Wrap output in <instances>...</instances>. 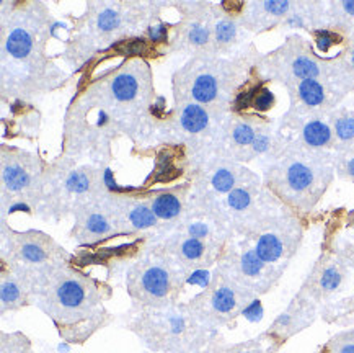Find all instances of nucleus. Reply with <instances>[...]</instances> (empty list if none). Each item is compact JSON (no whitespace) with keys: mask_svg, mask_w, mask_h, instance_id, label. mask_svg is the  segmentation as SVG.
Segmentation results:
<instances>
[{"mask_svg":"<svg viewBox=\"0 0 354 353\" xmlns=\"http://www.w3.org/2000/svg\"><path fill=\"white\" fill-rule=\"evenodd\" d=\"M155 97L154 72L144 56L128 53L116 66L93 69L67 105L60 156L108 167L119 137L139 146L150 136L158 116Z\"/></svg>","mask_w":354,"mask_h":353,"instance_id":"nucleus-1","label":"nucleus"},{"mask_svg":"<svg viewBox=\"0 0 354 353\" xmlns=\"http://www.w3.org/2000/svg\"><path fill=\"white\" fill-rule=\"evenodd\" d=\"M56 21L45 2L0 3V97L12 106H32L67 85L71 76L56 66L47 45Z\"/></svg>","mask_w":354,"mask_h":353,"instance_id":"nucleus-2","label":"nucleus"},{"mask_svg":"<svg viewBox=\"0 0 354 353\" xmlns=\"http://www.w3.org/2000/svg\"><path fill=\"white\" fill-rule=\"evenodd\" d=\"M113 286L72 262L56 265L33 278V306L47 316L62 342L85 345L113 324L106 303Z\"/></svg>","mask_w":354,"mask_h":353,"instance_id":"nucleus-3","label":"nucleus"},{"mask_svg":"<svg viewBox=\"0 0 354 353\" xmlns=\"http://www.w3.org/2000/svg\"><path fill=\"white\" fill-rule=\"evenodd\" d=\"M167 2H87L84 14L72 19L67 40L59 56L74 71L110 53H150L145 34L150 25L162 20Z\"/></svg>","mask_w":354,"mask_h":353,"instance_id":"nucleus-4","label":"nucleus"},{"mask_svg":"<svg viewBox=\"0 0 354 353\" xmlns=\"http://www.w3.org/2000/svg\"><path fill=\"white\" fill-rule=\"evenodd\" d=\"M123 326L152 353H201L219 337V332L194 319L187 303L163 309H129Z\"/></svg>","mask_w":354,"mask_h":353,"instance_id":"nucleus-5","label":"nucleus"},{"mask_svg":"<svg viewBox=\"0 0 354 353\" xmlns=\"http://www.w3.org/2000/svg\"><path fill=\"white\" fill-rule=\"evenodd\" d=\"M108 167L93 162H79L59 156L49 162L45 196L36 216L54 225L74 214L79 206L97 200L110 187Z\"/></svg>","mask_w":354,"mask_h":353,"instance_id":"nucleus-6","label":"nucleus"},{"mask_svg":"<svg viewBox=\"0 0 354 353\" xmlns=\"http://www.w3.org/2000/svg\"><path fill=\"white\" fill-rule=\"evenodd\" d=\"M235 59L207 54L189 58L172 76L174 105L200 103L215 110H231L237 95Z\"/></svg>","mask_w":354,"mask_h":353,"instance_id":"nucleus-7","label":"nucleus"},{"mask_svg":"<svg viewBox=\"0 0 354 353\" xmlns=\"http://www.w3.org/2000/svg\"><path fill=\"white\" fill-rule=\"evenodd\" d=\"M188 275L152 244L126 269L124 286L131 299L129 309H163L180 303Z\"/></svg>","mask_w":354,"mask_h":353,"instance_id":"nucleus-8","label":"nucleus"},{"mask_svg":"<svg viewBox=\"0 0 354 353\" xmlns=\"http://www.w3.org/2000/svg\"><path fill=\"white\" fill-rule=\"evenodd\" d=\"M49 162L19 146H0V219L15 211L36 214L45 196Z\"/></svg>","mask_w":354,"mask_h":353,"instance_id":"nucleus-9","label":"nucleus"},{"mask_svg":"<svg viewBox=\"0 0 354 353\" xmlns=\"http://www.w3.org/2000/svg\"><path fill=\"white\" fill-rule=\"evenodd\" d=\"M74 260V253L62 247L53 236L40 229L16 231L0 219V262L2 266L28 273H38L56 265Z\"/></svg>","mask_w":354,"mask_h":353,"instance_id":"nucleus-10","label":"nucleus"},{"mask_svg":"<svg viewBox=\"0 0 354 353\" xmlns=\"http://www.w3.org/2000/svg\"><path fill=\"white\" fill-rule=\"evenodd\" d=\"M255 301L257 299L250 291L215 269L207 285L187 301V306L202 327L219 332L221 327L232 324L237 317L244 316Z\"/></svg>","mask_w":354,"mask_h":353,"instance_id":"nucleus-11","label":"nucleus"},{"mask_svg":"<svg viewBox=\"0 0 354 353\" xmlns=\"http://www.w3.org/2000/svg\"><path fill=\"white\" fill-rule=\"evenodd\" d=\"M214 5L211 2H170L180 19L172 25L167 54L194 56L214 54Z\"/></svg>","mask_w":354,"mask_h":353,"instance_id":"nucleus-12","label":"nucleus"},{"mask_svg":"<svg viewBox=\"0 0 354 353\" xmlns=\"http://www.w3.org/2000/svg\"><path fill=\"white\" fill-rule=\"evenodd\" d=\"M105 203L116 226L126 239L155 240L167 234L165 227L150 208L144 188L108 187Z\"/></svg>","mask_w":354,"mask_h":353,"instance_id":"nucleus-13","label":"nucleus"},{"mask_svg":"<svg viewBox=\"0 0 354 353\" xmlns=\"http://www.w3.org/2000/svg\"><path fill=\"white\" fill-rule=\"evenodd\" d=\"M150 244L165 253L188 277L194 272L207 270L213 265H217L228 245L189 238V236L180 234L176 231L167 232L162 238L150 240Z\"/></svg>","mask_w":354,"mask_h":353,"instance_id":"nucleus-14","label":"nucleus"},{"mask_svg":"<svg viewBox=\"0 0 354 353\" xmlns=\"http://www.w3.org/2000/svg\"><path fill=\"white\" fill-rule=\"evenodd\" d=\"M103 195L97 200L79 206L72 214L74 225L69 231V238L74 240L79 247L92 249L113 239L123 238L110 209H108Z\"/></svg>","mask_w":354,"mask_h":353,"instance_id":"nucleus-15","label":"nucleus"},{"mask_svg":"<svg viewBox=\"0 0 354 353\" xmlns=\"http://www.w3.org/2000/svg\"><path fill=\"white\" fill-rule=\"evenodd\" d=\"M215 269L226 273L228 278L234 280L247 291L253 290V285L257 283L260 285L261 291H265V288L270 285V272H268L270 265L258 257L253 247H244L237 251L228 242Z\"/></svg>","mask_w":354,"mask_h":353,"instance_id":"nucleus-16","label":"nucleus"},{"mask_svg":"<svg viewBox=\"0 0 354 353\" xmlns=\"http://www.w3.org/2000/svg\"><path fill=\"white\" fill-rule=\"evenodd\" d=\"M144 188L150 208L165 227V231H174L180 225L181 219L187 216L189 206H191V182L185 180L181 183L168 185L163 188Z\"/></svg>","mask_w":354,"mask_h":353,"instance_id":"nucleus-17","label":"nucleus"},{"mask_svg":"<svg viewBox=\"0 0 354 353\" xmlns=\"http://www.w3.org/2000/svg\"><path fill=\"white\" fill-rule=\"evenodd\" d=\"M281 180H279V192L281 193H289L291 198L289 200L294 201V203H302V201H307V198L302 196H310L312 203L317 200L318 193L322 192V188L318 187V170L317 167L310 166V163L300 161V159H294L287 163V166L281 167Z\"/></svg>","mask_w":354,"mask_h":353,"instance_id":"nucleus-18","label":"nucleus"},{"mask_svg":"<svg viewBox=\"0 0 354 353\" xmlns=\"http://www.w3.org/2000/svg\"><path fill=\"white\" fill-rule=\"evenodd\" d=\"M33 306V277L2 266L0 270V314L19 312Z\"/></svg>","mask_w":354,"mask_h":353,"instance_id":"nucleus-19","label":"nucleus"},{"mask_svg":"<svg viewBox=\"0 0 354 353\" xmlns=\"http://www.w3.org/2000/svg\"><path fill=\"white\" fill-rule=\"evenodd\" d=\"M245 236L253 238L255 252L268 265H276L284 257H287L294 249V238H297L291 226H287L284 231L274 229V227L268 231L255 229Z\"/></svg>","mask_w":354,"mask_h":353,"instance_id":"nucleus-20","label":"nucleus"},{"mask_svg":"<svg viewBox=\"0 0 354 353\" xmlns=\"http://www.w3.org/2000/svg\"><path fill=\"white\" fill-rule=\"evenodd\" d=\"M237 3L214 5V54L224 56L239 41L240 25L237 21Z\"/></svg>","mask_w":354,"mask_h":353,"instance_id":"nucleus-21","label":"nucleus"},{"mask_svg":"<svg viewBox=\"0 0 354 353\" xmlns=\"http://www.w3.org/2000/svg\"><path fill=\"white\" fill-rule=\"evenodd\" d=\"M333 135V129L330 128V124L323 122V119H310V122L305 123L304 128H302L304 143L312 149L325 148V146L331 143Z\"/></svg>","mask_w":354,"mask_h":353,"instance_id":"nucleus-22","label":"nucleus"},{"mask_svg":"<svg viewBox=\"0 0 354 353\" xmlns=\"http://www.w3.org/2000/svg\"><path fill=\"white\" fill-rule=\"evenodd\" d=\"M297 98L307 109H318L327 102V92L323 84L318 79L300 80L296 89Z\"/></svg>","mask_w":354,"mask_h":353,"instance_id":"nucleus-23","label":"nucleus"},{"mask_svg":"<svg viewBox=\"0 0 354 353\" xmlns=\"http://www.w3.org/2000/svg\"><path fill=\"white\" fill-rule=\"evenodd\" d=\"M344 272L343 269L336 264V262H330L322 266L320 273L317 277V288L320 295H331V293L338 291L341 285H343Z\"/></svg>","mask_w":354,"mask_h":353,"instance_id":"nucleus-24","label":"nucleus"},{"mask_svg":"<svg viewBox=\"0 0 354 353\" xmlns=\"http://www.w3.org/2000/svg\"><path fill=\"white\" fill-rule=\"evenodd\" d=\"M0 353H34L33 342L21 330L0 332Z\"/></svg>","mask_w":354,"mask_h":353,"instance_id":"nucleus-25","label":"nucleus"},{"mask_svg":"<svg viewBox=\"0 0 354 353\" xmlns=\"http://www.w3.org/2000/svg\"><path fill=\"white\" fill-rule=\"evenodd\" d=\"M291 72L296 79L307 80V79H318L322 74L320 64L310 58L307 54H297L291 62Z\"/></svg>","mask_w":354,"mask_h":353,"instance_id":"nucleus-26","label":"nucleus"},{"mask_svg":"<svg viewBox=\"0 0 354 353\" xmlns=\"http://www.w3.org/2000/svg\"><path fill=\"white\" fill-rule=\"evenodd\" d=\"M274 102V93L268 87H265V85L258 84L257 90H255V95L252 98V103H250V109L257 111V113H265V111L273 109Z\"/></svg>","mask_w":354,"mask_h":353,"instance_id":"nucleus-27","label":"nucleus"},{"mask_svg":"<svg viewBox=\"0 0 354 353\" xmlns=\"http://www.w3.org/2000/svg\"><path fill=\"white\" fill-rule=\"evenodd\" d=\"M341 40H343V38H341L338 33L330 32V30H315V45H317V48L320 49L322 53H328L331 46L340 45Z\"/></svg>","mask_w":354,"mask_h":353,"instance_id":"nucleus-28","label":"nucleus"},{"mask_svg":"<svg viewBox=\"0 0 354 353\" xmlns=\"http://www.w3.org/2000/svg\"><path fill=\"white\" fill-rule=\"evenodd\" d=\"M333 133L340 141H343V143H348V141L354 139V116L346 115L336 119Z\"/></svg>","mask_w":354,"mask_h":353,"instance_id":"nucleus-29","label":"nucleus"},{"mask_svg":"<svg viewBox=\"0 0 354 353\" xmlns=\"http://www.w3.org/2000/svg\"><path fill=\"white\" fill-rule=\"evenodd\" d=\"M328 353H354V337L336 339L328 347Z\"/></svg>","mask_w":354,"mask_h":353,"instance_id":"nucleus-30","label":"nucleus"},{"mask_svg":"<svg viewBox=\"0 0 354 353\" xmlns=\"http://www.w3.org/2000/svg\"><path fill=\"white\" fill-rule=\"evenodd\" d=\"M252 152L253 154H266L271 149V136H268L266 133H258L255 137V143L252 144Z\"/></svg>","mask_w":354,"mask_h":353,"instance_id":"nucleus-31","label":"nucleus"},{"mask_svg":"<svg viewBox=\"0 0 354 353\" xmlns=\"http://www.w3.org/2000/svg\"><path fill=\"white\" fill-rule=\"evenodd\" d=\"M340 7L344 14L354 19V0H344V2H341Z\"/></svg>","mask_w":354,"mask_h":353,"instance_id":"nucleus-32","label":"nucleus"},{"mask_svg":"<svg viewBox=\"0 0 354 353\" xmlns=\"http://www.w3.org/2000/svg\"><path fill=\"white\" fill-rule=\"evenodd\" d=\"M344 172H346L348 176L354 179V156L349 157L346 161V166H344Z\"/></svg>","mask_w":354,"mask_h":353,"instance_id":"nucleus-33","label":"nucleus"},{"mask_svg":"<svg viewBox=\"0 0 354 353\" xmlns=\"http://www.w3.org/2000/svg\"><path fill=\"white\" fill-rule=\"evenodd\" d=\"M348 61H349V66H351V67L354 69V48L351 49V54H349V59H348Z\"/></svg>","mask_w":354,"mask_h":353,"instance_id":"nucleus-34","label":"nucleus"},{"mask_svg":"<svg viewBox=\"0 0 354 353\" xmlns=\"http://www.w3.org/2000/svg\"><path fill=\"white\" fill-rule=\"evenodd\" d=\"M201 353H206V348H204V350H202V352H201Z\"/></svg>","mask_w":354,"mask_h":353,"instance_id":"nucleus-35","label":"nucleus"},{"mask_svg":"<svg viewBox=\"0 0 354 353\" xmlns=\"http://www.w3.org/2000/svg\"><path fill=\"white\" fill-rule=\"evenodd\" d=\"M353 223H354V213H353Z\"/></svg>","mask_w":354,"mask_h":353,"instance_id":"nucleus-36","label":"nucleus"},{"mask_svg":"<svg viewBox=\"0 0 354 353\" xmlns=\"http://www.w3.org/2000/svg\"><path fill=\"white\" fill-rule=\"evenodd\" d=\"M145 353H152V352H145Z\"/></svg>","mask_w":354,"mask_h":353,"instance_id":"nucleus-37","label":"nucleus"}]
</instances>
